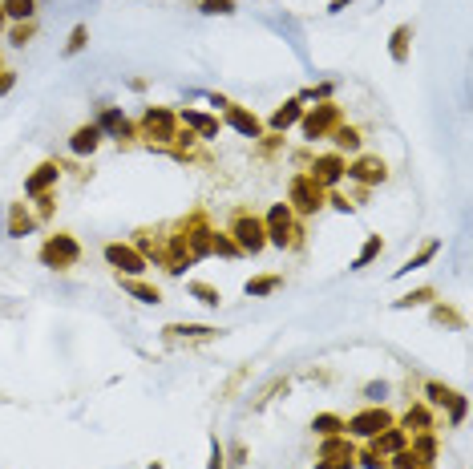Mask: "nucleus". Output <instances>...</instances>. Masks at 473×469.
<instances>
[{"mask_svg": "<svg viewBox=\"0 0 473 469\" xmlns=\"http://www.w3.org/2000/svg\"><path fill=\"white\" fill-rule=\"evenodd\" d=\"M227 235L235 239L239 255H259V251L267 247V231H263V223H259L251 211H239V214H235V223H231V231H227Z\"/></svg>", "mask_w": 473, "mask_h": 469, "instance_id": "obj_1", "label": "nucleus"}, {"mask_svg": "<svg viewBox=\"0 0 473 469\" xmlns=\"http://www.w3.org/2000/svg\"><path fill=\"white\" fill-rule=\"evenodd\" d=\"M287 194H292V207H296L300 214H316L320 207H324V186H320V182H316L307 170L292 178Z\"/></svg>", "mask_w": 473, "mask_h": 469, "instance_id": "obj_2", "label": "nucleus"}, {"mask_svg": "<svg viewBox=\"0 0 473 469\" xmlns=\"http://www.w3.org/2000/svg\"><path fill=\"white\" fill-rule=\"evenodd\" d=\"M336 126H340V105H336V101H320L316 110H307V114L300 118V129H303L307 142L324 138L328 129H336Z\"/></svg>", "mask_w": 473, "mask_h": 469, "instance_id": "obj_3", "label": "nucleus"}, {"mask_svg": "<svg viewBox=\"0 0 473 469\" xmlns=\"http://www.w3.org/2000/svg\"><path fill=\"white\" fill-rule=\"evenodd\" d=\"M142 138H154V142H174L178 138V114L162 110V105H150L142 114Z\"/></svg>", "mask_w": 473, "mask_h": 469, "instance_id": "obj_4", "label": "nucleus"}, {"mask_svg": "<svg viewBox=\"0 0 473 469\" xmlns=\"http://www.w3.org/2000/svg\"><path fill=\"white\" fill-rule=\"evenodd\" d=\"M267 243L271 247H292V235H300L296 227H292V207L287 203H275L271 211H267Z\"/></svg>", "mask_w": 473, "mask_h": 469, "instance_id": "obj_5", "label": "nucleus"}, {"mask_svg": "<svg viewBox=\"0 0 473 469\" xmlns=\"http://www.w3.org/2000/svg\"><path fill=\"white\" fill-rule=\"evenodd\" d=\"M77 259H81V247H77L73 235H53V239L41 247V263L44 267H73Z\"/></svg>", "mask_w": 473, "mask_h": 469, "instance_id": "obj_6", "label": "nucleus"}, {"mask_svg": "<svg viewBox=\"0 0 473 469\" xmlns=\"http://www.w3.org/2000/svg\"><path fill=\"white\" fill-rule=\"evenodd\" d=\"M392 425V417H388L381 405H372V409H364V413H356L352 421H344V429H352L356 437H381L385 429Z\"/></svg>", "mask_w": 473, "mask_h": 469, "instance_id": "obj_7", "label": "nucleus"}, {"mask_svg": "<svg viewBox=\"0 0 473 469\" xmlns=\"http://www.w3.org/2000/svg\"><path fill=\"white\" fill-rule=\"evenodd\" d=\"M320 461H328V466H316V469H352L356 453H352V445H348L344 437L336 433V437H324V445H320Z\"/></svg>", "mask_w": 473, "mask_h": 469, "instance_id": "obj_8", "label": "nucleus"}, {"mask_svg": "<svg viewBox=\"0 0 473 469\" xmlns=\"http://www.w3.org/2000/svg\"><path fill=\"white\" fill-rule=\"evenodd\" d=\"M105 263L118 267V271H126V275H142V271H146L142 251H133V247H126V243H105Z\"/></svg>", "mask_w": 473, "mask_h": 469, "instance_id": "obj_9", "label": "nucleus"}, {"mask_svg": "<svg viewBox=\"0 0 473 469\" xmlns=\"http://www.w3.org/2000/svg\"><path fill=\"white\" fill-rule=\"evenodd\" d=\"M344 170H348L344 154H336V150H332V154H320V158L311 162V170H307V174H311L320 186H336V182L344 178Z\"/></svg>", "mask_w": 473, "mask_h": 469, "instance_id": "obj_10", "label": "nucleus"}, {"mask_svg": "<svg viewBox=\"0 0 473 469\" xmlns=\"http://www.w3.org/2000/svg\"><path fill=\"white\" fill-rule=\"evenodd\" d=\"M344 174L352 178V182L376 186V182H385V178H388V166L381 162V158H376V154H364V158H356V162H352V166H348Z\"/></svg>", "mask_w": 473, "mask_h": 469, "instance_id": "obj_11", "label": "nucleus"}, {"mask_svg": "<svg viewBox=\"0 0 473 469\" xmlns=\"http://www.w3.org/2000/svg\"><path fill=\"white\" fill-rule=\"evenodd\" d=\"M162 336L166 340H215L218 328H211V324H166Z\"/></svg>", "mask_w": 473, "mask_h": 469, "instance_id": "obj_12", "label": "nucleus"}, {"mask_svg": "<svg viewBox=\"0 0 473 469\" xmlns=\"http://www.w3.org/2000/svg\"><path fill=\"white\" fill-rule=\"evenodd\" d=\"M227 126L239 129L243 138H263V122H259L255 114H247L243 105H227Z\"/></svg>", "mask_w": 473, "mask_h": 469, "instance_id": "obj_13", "label": "nucleus"}, {"mask_svg": "<svg viewBox=\"0 0 473 469\" xmlns=\"http://www.w3.org/2000/svg\"><path fill=\"white\" fill-rule=\"evenodd\" d=\"M97 146H101V129H97V126H77V129H73V138H69V150H73L77 158L93 154Z\"/></svg>", "mask_w": 473, "mask_h": 469, "instance_id": "obj_14", "label": "nucleus"}, {"mask_svg": "<svg viewBox=\"0 0 473 469\" xmlns=\"http://www.w3.org/2000/svg\"><path fill=\"white\" fill-rule=\"evenodd\" d=\"M57 178H61V166H57V162H41V166H37V174L25 182V194H33V199H37V194H44V190H49Z\"/></svg>", "mask_w": 473, "mask_h": 469, "instance_id": "obj_15", "label": "nucleus"}, {"mask_svg": "<svg viewBox=\"0 0 473 469\" xmlns=\"http://www.w3.org/2000/svg\"><path fill=\"white\" fill-rule=\"evenodd\" d=\"M300 118H303V97H292V101H283V105L271 114V129H275V134H283L287 126H296Z\"/></svg>", "mask_w": 473, "mask_h": 469, "instance_id": "obj_16", "label": "nucleus"}, {"mask_svg": "<svg viewBox=\"0 0 473 469\" xmlns=\"http://www.w3.org/2000/svg\"><path fill=\"white\" fill-rule=\"evenodd\" d=\"M33 227H37V218L29 214V207H25V203H12V211H8V235H12V239H25Z\"/></svg>", "mask_w": 473, "mask_h": 469, "instance_id": "obj_17", "label": "nucleus"}, {"mask_svg": "<svg viewBox=\"0 0 473 469\" xmlns=\"http://www.w3.org/2000/svg\"><path fill=\"white\" fill-rule=\"evenodd\" d=\"M93 126L101 129V134H110V138H126V134H129V118L122 114V110H114V105H110V110H105Z\"/></svg>", "mask_w": 473, "mask_h": 469, "instance_id": "obj_18", "label": "nucleus"}, {"mask_svg": "<svg viewBox=\"0 0 473 469\" xmlns=\"http://www.w3.org/2000/svg\"><path fill=\"white\" fill-rule=\"evenodd\" d=\"M400 429H405L409 437H417V433H429V429H433V421H429V409H425V405L409 409V413L400 417Z\"/></svg>", "mask_w": 473, "mask_h": 469, "instance_id": "obj_19", "label": "nucleus"}, {"mask_svg": "<svg viewBox=\"0 0 473 469\" xmlns=\"http://www.w3.org/2000/svg\"><path fill=\"white\" fill-rule=\"evenodd\" d=\"M178 122H186L190 129H199L203 138H215L218 134V118H207V114H199V110H182Z\"/></svg>", "mask_w": 473, "mask_h": 469, "instance_id": "obj_20", "label": "nucleus"}, {"mask_svg": "<svg viewBox=\"0 0 473 469\" xmlns=\"http://www.w3.org/2000/svg\"><path fill=\"white\" fill-rule=\"evenodd\" d=\"M409 41H413V25H400V29H392L388 53H392V61H396V65H405V61H409Z\"/></svg>", "mask_w": 473, "mask_h": 469, "instance_id": "obj_21", "label": "nucleus"}, {"mask_svg": "<svg viewBox=\"0 0 473 469\" xmlns=\"http://www.w3.org/2000/svg\"><path fill=\"white\" fill-rule=\"evenodd\" d=\"M437 251H441V239H433V243H425V247H421L417 255H413V259H405V263L396 267V275H409V271H421V267H425V263H429V259L437 255Z\"/></svg>", "mask_w": 473, "mask_h": 469, "instance_id": "obj_22", "label": "nucleus"}, {"mask_svg": "<svg viewBox=\"0 0 473 469\" xmlns=\"http://www.w3.org/2000/svg\"><path fill=\"white\" fill-rule=\"evenodd\" d=\"M122 288H126L129 296H138L142 303H162V292H158L154 283H142V279H133V275H126V279H122Z\"/></svg>", "mask_w": 473, "mask_h": 469, "instance_id": "obj_23", "label": "nucleus"}, {"mask_svg": "<svg viewBox=\"0 0 473 469\" xmlns=\"http://www.w3.org/2000/svg\"><path fill=\"white\" fill-rule=\"evenodd\" d=\"M275 288H283V275H259V279H247V283H243V292H247V296H271V292H275Z\"/></svg>", "mask_w": 473, "mask_h": 469, "instance_id": "obj_24", "label": "nucleus"}, {"mask_svg": "<svg viewBox=\"0 0 473 469\" xmlns=\"http://www.w3.org/2000/svg\"><path fill=\"white\" fill-rule=\"evenodd\" d=\"M0 8H4V16H12V21H33L37 0H4Z\"/></svg>", "mask_w": 473, "mask_h": 469, "instance_id": "obj_25", "label": "nucleus"}, {"mask_svg": "<svg viewBox=\"0 0 473 469\" xmlns=\"http://www.w3.org/2000/svg\"><path fill=\"white\" fill-rule=\"evenodd\" d=\"M311 429L320 433V437H336V433H344V417H336V413H320Z\"/></svg>", "mask_w": 473, "mask_h": 469, "instance_id": "obj_26", "label": "nucleus"}, {"mask_svg": "<svg viewBox=\"0 0 473 469\" xmlns=\"http://www.w3.org/2000/svg\"><path fill=\"white\" fill-rule=\"evenodd\" d=\"M381 247H385V243H381V235H368V243L360 247V255L352 259V271H360V267H368L372 259L381 255Z\"/></svg>", "mask_w": 473, "mask_h": 469, "instance_id": "obj_27", "label": "nucleus"}, {"mask_svg": "<svg viewBox=\"0 0 473 469\" xmlns=\"http://www.w3.org/2000/svg\"><path fill=\"white\" fill-rule=\"evenodd\" d=\"M186 292L199 299V303H207V307H218V303H222L218 288H211V283H199V279H194V283H186Z\"/></svg>", "mask_w": 473, "mask_h": 469, "instance_id": "obj_28", "label": "nucleus"}, {"mask_svg": "<svg viewBox=\"0 0 473 469\" xmlns=\"http://www.w3.org/2000/svg\"><path fill=\"white\" fill-rule=\"evenodd\" d=\"M433 299H437V292H433V288H417V292L400 296L392 307H396V312H405V307H421V303H433Z\"/></svg>", "mask_w": 473, "mask_h": 469, "instance_id": "obj_29", "label": "nucleus"}, {"mask_svg": "<svg viewBox=\"0 0 473 469\" xmlns=\"http://www.w3.org/2000/svg\"><path fill=\"white\" fill-rule=\"evenodd\" d=\"M413 453L421 457V466H429L433 457H437V441H433V433H417V437H413Z\"/></svg>", "mask_w": 473, "mask_h": 469, "instance_id": "obj_30", "label": "nucleus"}, {"mask_svg": "<svg viewBox=\"0 0 473 469\" xmlns=\"http://www.w3.org/2000/svg\"><path fill=\"white\" fill-rule=\"evenodd\" d=\"M340 150H360V129H352V126H336V154Z\"/></svg>", "mask_w": 473, "mask_h": 469, "instance_id": "obj_31", "label": "nucleus"}, {"mask_svg": "<svg viewBox=\"0 0 473 469\" xmlns=\"http://www.w3.org/2000/svg\"><path fill=\"white\" fill-rule=\"evenodd\" d=\"M425 396H429V405H441V409H445V405H449V401H453L457 392H453L449 384H437V381H429V384H425Z\"/></svg>", "mask_w": 473, "mask_h": 469, "instance_id": "obj_32", "label": "nucleus"}, {"mask_svg": "<svg viewBox=\"0 0 473 469\" xmlns=\"http://www.w3.org/2000/svg\"><path fill=\"white\" fill-rule=\"evenodd\" d=\"M89 41V29L86 25H73V33H69V41H65V57H77Z\"/></svg>", "mask_w": 473, "mask_h": 469, "instance_id": "obj_33", "label": "nucleus"}, {"mask_svg": "<svg viewBox=\"0 0 473 469\" xmlns=\"http://www.w3.org/2000/svg\"><path fill=\"white\" fill-rule=\"evenodd\" d=\"M433 320H437V324H449V328H461V324H465L449 303H437V307H433Z\"/></svg>", "mask_w": 473, "mask_h": 469, "instance_id": "obj_34", "label": "nucleus"}, {"mask_svg": "<svg viewBox=\"0 0 473 469\" xmlns=\"http://www.w3.org/2000/svg\"><path fill=\"white\" fill-rule=\"evenodd\" d=\"M211 251H215V255H239V247H235V239H231V235H211Z\"/></svg>", "mask_w": 473, "mask_h": 469, "instance_id": "obj_35", "label": "nucleus"}, {"mask_svg": "<svg viewBox=\"0 0 473 469\" xmlns=\"http://www.w3.org/2000/svg\"><path fill=\"white\" fill-rule=\"evenodd\" d=\"M465 409H470V401L457 392V396L449 401V425H461V421H465Z\"/></svg>", "mask_w": 473, "mask_h": 469, "instance_id": "obj_36", "label": "nucleus"}, {"mask_svg": "<svg viewBox=\"0 0 473 469\" xmlns=\"http://www.w3.org/2000/svg\"><path fill=\"white\" fill-rule=\"evenodd\" d=\"M33 33H37V25H33V21H25V25H12V33H8V37H12V45H29Z\"/></svg>", "mask_w": 473, "mask_h": 469, "instance_id": "obj_37", "label": "nucleus"}, {"mask_svg": "<svg viewBox=\"0 0 473 469\" xmlns=\"http://www.w3.org/2000/svg\"><path fill=\"white\" fill-rule=\"evenodd\" d=\"M203 12L207 16H227V12H235V4L231 0H203Z\"/></svg>", "mask_w": 473, "mask_h": 469, "instance_id": "obj_38", "label": "nucleus"}, {"mask_svg": "<svg viewBox=\"0 0 473 469\" xmlns=\"http://www.w3.org/2000/svg\"><path fill=\"white\" fill-rule=\"evenodd\" d=\"M385 396H388V384L385 381H372L368 388H364V401H368V405H381Z\"/></svg>", "mask_w": 473, "mask_h": 469, "instance_id": "obj_39", "label": "nucleus"}, {"mask_svg": "<svg viewBox=\"0 0 473 469\" xmlns=\"http://www.w3.org/2000/svg\"><path fill=\"white\" fill-rule=\"evenodd\" d=\"M392 461H396V469H421V457H417L413 449H396Z\"/></svg>", "mask_w": 473, "mask_h": 469, "instance_id": "obj_40", "label": "nucleus"}, {"mask_svg": "<svg viewBox=\"0 0 473 469\" xmlns=\"http://www.w3.org/2000/svg\"><path fill=\"white\" fill-rule=\"evenodd\" d=\"M207 469H227V453H222L218 437H211V466H207Z\"/></svg>", "mask_w": 473, "mask_h": 469, "instance_id": "obj_41", "label": "nucleus"}, {"mask_svg": "<svg viewBox=\"0 0 473 469\" xmlns=\"http://www.w3.org/2000/svg\"><path fill=\"white\" fill-rule=\"evenodd\" d=\"M328 203H332V207H336V211H352V203H348L344 194H332V199H328Z\"/></svg>", "mask_w": 473, "mask_h": 469, "instance_id": "obj_42", "label": "nucleus"}, {"mask_svg": "<svg viewBox=\"0 0 473 469\" xmlns=\"http://www.w3.org/2000/svg\"><path fill=\"white\" fill-rule=\"evenodd\" d=\"M12 81H16V77H12V69H4V73H0V93H8Z\"/></svg>", "mask_w": 473, "mask_h": 469, "instance_id": "obj_43", "label": "nucleus"}, {"mask_svg": "<svg viewBox=\"0 0 473 469\" xmlns=\"http://www.w3.org/2000/svg\"><path fill=\"white\" fill-rule=\"evenodd\" d=\"M344 4H348V0H332V4H328V12H340Z\"/></svg>", "mask_w": 473, "mask_h": 469, "instance_id": "obj_44", "label": "nucleus"}, {"mask_svg": "<svg viewBox=\"0 0 473 469\" xmlns=\"http://www.w3.org/2000/svg\"><path fill=\"white\" fill-rule=\"evenodd\" d=\"M4 21H8V16H4V8H0V29H4Z\"/></svg>", "mask_w": 473, "mask_h": 469, "instance_id": "obj_45", "label": "nucleus"}]
</instances>
